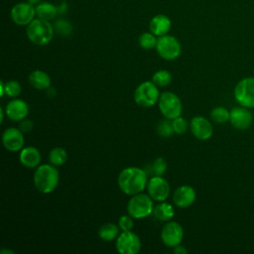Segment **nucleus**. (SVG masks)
<instances>
[{"mask_svg":"<svg viewBox=\"0 0 254 254\" xmlns=\"http://www.w3.org/2000/svg\"><path fill=\"white\" fill-rule=\"evenodd\" d=\"M196 198V192L194 189L188 185L180 186L176 189L173 194V202L176 206L181 208H187L190 206Z\"/></svg>","mask_w":254,"mask_h":254,"instance_id":"nucleus-15","label":"nucleus"},{"mask_svg":"<svg viewBox=\"0 0 254 254\" xmlns=\"http://www.w3.org/2000/svg\"><path fill=\"white\" fill-rule=\"evenodd\" d=\"M155 49L157 54L166 61H174L178 59L182 53V46L178 39L168 34L158 38Z\"/></svg>","mask_w":254,"mask_h":254,"instance_id":"nucleus-7","label":"nucleus"},{"mask_svg":"<svg viewBox=\"0 0 254 254\" xmlns=\"http://www.w3.org/2000/svg\"><path fill=\"white\" fill-rule=\"evenodd\" d=\"M41 153L38 148L33 146L24 147L19 154L20 163L28 169H36L41 163Z\"/></svg>","mask_w":254,"mask_h":254,"instance_id":"nucleus-17","label":"nucleus"},{"mask_svg":"<svg viewBox=\"0 0 254 254\" xmlns=\"http://www.w3.org/2000/svg\"><path fill=\"white\" fill-rule=\"evenodd\" d=\"M158 105L162 115L171 120L181 116L183 111V104L180 97L172 91L163 92L160 95Z\"/></svg>","mask_w":254,"mask_h":254,"instance_id":"nucleus-6","label":"nucleus"},{"mask_svg":"<svg viewBox=\"0 0 254 254\" xmlns=\"http://www.w3.org/2000/svg\"><path fill=\"white\" fill-rule=\"evenodd\" d=\"M25 138L19 128L10 127L4 130L2 134V144L10 152H18L24 148Z\"/></svg>","mask_w":254,"mask_h":254,"instance_id":"nucleus-13","label":"nucleus"},{"mask_svg":"<svg viewBox=\"0 0 254 254\" xmlns=\"http://www.w3.org/2000/svg\"><path fill=\"white\" fill-rule=\"evenodd\" d=\"M27 1H28V3H30V4H32L34 6V5H38L41 0H27Z\"/></svg>","mask_w":254,"mask_h":254,"instance_id":"nucleus-39","label":"nucleus"},{"mask_svg":"<svg viewBox=\"0 0 254 254\" xmlns=\"http://www.w3.org/2000/svg\"><path fill=\"white\" fill-rule=\"evenodd\" d=\"M5 113L10 120L20 122L27 118L29 114V105L25 100L15 97L7 103L5 107Z\"/></svg>","mask_w":254,"mask_h":254,"instance_id":"nucleus-16","label":"nucleus"},{"mask_svg":"<svg viewBox=\"0 0 254 254\" xmlns=\"http://www.w3.org/2000/svg\"><path fill=\"white\" fill-rule=\"evenodd\" d=\"M4 90H5V95L9 97H17L20 95L22 91V87L17 80L11 79L6 83L4 82Z\"/></svg>","mask_w":254,"mask_h":254,"instance_id":"nucleus-30","label":"nucleus"},{"mask_svg":"<svg viewBox=\"0 0 254 254\" xmlns=\"http://www.w3.org/2000/svg\"><path fill=\"white\" fill-rule=\"evenodd\" d=\"M30 85L38 90H46L51 87L52 79L51 76L44 70L35 69L30 72L28 76Z\"/></svg>","mask_w":254,"mask_h":254,"instance_id":"nucleus-20","label":"nucleus"},{"mask_svg":"<svg viewBox=\"0 0 254 254\" xmlns=\"http://www.w3.org/2000/svg\"><path fill=\"white\" fill-rule=\"evenodd\" d=\"M229 120L235 128L244 130L252 123V114L243 107H235L230 111Z\"/></svg>","mask_w":254,"mask_h":254,"instance_id":"nucleus-18","label":"nucleus"},{"mask_svg":"<svg viewBox=\"0 0 254 254\" xmlns=\"http://www.w3.org/2000/svg\"><path fill=\"white\" fill-rule=\"evenodd\" d=\"M57 14H58L57 6L53 5L52 3L43 2V3H39L36 7V15L40 19L50 21L55 19Z\"/></svg>","mask_w":254,"mask_h":254,"instance_id":"nucleus-23","label":"nucleus"},{"mask_svg":"<svg viewBox=\"0 0 254 254\" xmlns=\"http://www.w3.org/2000/svg\"><path fill=\"white\" fill-rule=\"evenodd\" d=\"M172 123H173L175 134H178V135L185 134L189 128L188 121L186 120V118L182 116H178L175 119H173Z\"/></svg>","mask_w":254,"mask_h":254,"instance_id":"nucleus-32","label":"nucleus"},{"mask_svg":"<svg viewBox=\"0 0 254 254\" xmlns=\"http://www.w3.org/2000/svg\"><path fill=\"white\" fill-rule=\"evenodd\" d=\"M184 238V228L183 226L174 220H169L163 226L161 230V240L162 242L170 248H174L182 243Z\"/></svg>","mask_w":254,"mask_h":254,"instance_id":"nucleus-9","label":"nucleus"},{"mask_svg":"<svg viewBox=\"0 0 254 254\" xmlns=\"http://www.w3.org/2000/svg\"><path fill=\"white\" fill-rule=\"evenodd\" d=\"M4 112H5V110H3L2 108H0V114H1L0 122H1V123H2V122H3V120H4Z\"/></svg>","mask_w":254,"mask_h":254,"instance_id":"nucleus-40","label":"nucleus"},{"mask_svg":"<svg viewBox=\"0 0 254 254\" xmlns=\"http://www.w3.org/2000/svg\"><path fill=\"white\" fill-rule=\"evenodd\" d=\"M167 161L163 157H158L147 166L145 171L147 172L148 175L163 176L167 171Z\"/></svg>","mask_w":254,"mask_h":254,"instance_id":"nucleus-24","label":"nucleus"},{"mask_svg":"<svg viewBox=\"0 0 254 254\" xmlns=\"http://www.w3.org/2000/svg\"><path fill=\"white\" fill-rule=\"evenodd\" d=\"M57 9H58V13L59 14H64L67 12V4L65 2H62L59 6H57Z\"/></svg>","mask_w":254,"mask_h":254,"instance_id":"nucleus-36","label":"nucleus"},{"mask_svg":"<svg viewBox=\"0 0 254 254\" xmlns=\"http://www.w3.org/2000/svg\"><path fill=\"white\" fill-rule=\"evenodd\" d=\"M173 249H174V250H173V252H174L175 254H187V253H188L187 248H186L185 246L181 245V244H179L178 246L174 247Z\"/></svg>","mask_w":254,"mask_h":254,"instance_id":"nucleus-35","label":"nucleus"},{"mask_svg":"<svg viewBox=\"0 0 254 254\" xmlns=\"http://www.w3.org/2000/svg\"><path fill=\"white\" fill-rule=\"evenodd\" d=\"M147 192L156 201L166 200L171 191L168 181L163 176H152L147 183Z\"/></svg>","mask_w":254,"mask_h":254,"instance_id":"nucleus-11","label":"nucleus"},{"mask_svg":"<svg viewBox=\"0 0 254 254\" xmlns=\"http://www.w3.org/2000/svg\"><path fill=\"white\" fill-rule=\"evenodd\" d=\"M120 227L118 224L112 222H106L102 224L98 229V236L101 240L109 242L116 240L118 235L120 234Z\"/></svg>","mask_w":254,"mask_h":254,"instance_id":"nucleus-22","label":"nucleus"},{"mask_svg":"<svg viewBox=\"0 0 254 254\" xmlns=\"http://www.w3.org/2000/svg\"><path fill=\"white\" fill-rule=\"evenodd\" d=\"M55 30L61 36H69L72 33V26L68 21L59 19L55 23Z\"/></svg>","mask_w":254,"mask_h":254,"instance_id":"nucleus-31","label":"nucleus"},{"mask_svg":"<svg viewBox=\"0 0 254 254\" xmlns=\"http://www.w3.org/2000/svg\"><path fill=\"white\" fill-rule=\"evenodd\" d=\"M152 81L158 87H165L171 83L172 74L167 69H159L156 72H154L152 76Z\"/></svg>","mask_w":254,"mask_h":254,"instance_id":"nucleus-27","label":"nucleus"},{"mask_svg":"<svg viewBox=\"0 0 254 254\" xmlns=\"http://www.w3.org/2000/svg\"><path fill=\"white\" fill-rule=\"evenodd\" d=\"M157 41L158 39L156 38V36L151 33V32H146V33H143L139 36V39H138V43H139V46L144 49V50H152V49H155L156 48V45H157Z\"/></svg>","mask_w":254,"mask_h":254,"instance_id":"nucleus-28","label":"nucleus"},{"mask_svg":"<svg viewBox=\"0 0 254 254\" xmlns=\"http://www.w3.org/2000/svg\"><path fill=\"white\" fill-rule=\"evenodd\" d=\"M118 225L121 231H130L134 227V220L133 217L128 214H123L118 219Z\"/></svg>","mask_w":254,"mask_h":254,"instance_id":"nucleus-33","label":"nucleus"},{"mask_svg":"<svg viewBox=\"0 0 254 254\" xmlns=\"http://www.w3.org/2000/svg\"><path fill=\"white\" fill-rule=\"evenodd\" d=\"M160 95L158 86L152 80H147L136 87L134 100L141 107H151L158 103Z\"/></svg>","mask_w":254,"mask_h":254,"instance_id":"nucleus-5","label":"nucleus"},{"mask_svg":"<svg viewBox=\"0 0 254 254\" xmlns=\"http://www.w3.org/2000/svg\"><path fill=\"white\" fill-rule=\"evenodd\" d=\"M236 101L244 107H254V77L240 80L234 89Z\"/></svg>","mask_w":254,"mask_h":254,"instance_id":"nucleus-10","label":"nucleus"},{"mask_svg":"<svg viewBox=\"0 0 254 254\" xmlns=\"http://www.w3.org/2000/svg\"><path fill=\"white\" fill-rule=\"evenodd\" d=\"M10 15L15 24L19 26L29 25L36 16V8L30 3H18L11 9Z\"/></svg>","mask_w":254,"mask_h":254,"instance_id":"nucleus-12","label":"nucleus"},{"mask_svg":"<svg viewBox=\"0 0 254 254\" xmlns=\"http://www.w3.org/2000/svg\"><path fill=\"white\" fill-rule=\"evenodd\" d=\"M152 214L156 219L167 222L169 220H172V218L174 217L175 208L171 203L166 202L165 200L160 201V203L154 206Z\"/></svg>","mask_w":254,"mask_h":254,"instance_id":"nucleus-21","label":"nucleus"},{"mask_svg":"<svg viewBox=\"0 0 254 254\" xmlns=\"http://www.w3.org/2000/svg\"><path fill=\"white\" fill-rule=\"evenodd\" d=\"M0 89H1V95L0 96H4L5 95V90H4V81L1 80L0 82Z\"/></svg>","mask_w":254,"mask_h":254,"instance_id":"nucleus-37","label":"nucleus"},{"mask_svg":"<svg viewBox=\"0 0 254 254\" xmlns=\"http://www.w3.org/2000/svg\"><path fill=\"white\" fill-rule=\"evenodd\" d=\"M156 132L159 136H161L163 138L172 137L175 134L172 120L168 119V118L160 120L158 122V124L156 125Z\"/></svg>","mask_w":254,"mask_h":254,"instance_id":"nucleus-26","label":"nucleus"},{"mask_svg":"<svg viewBox=\"0 0 254 254\" xmlns=\"http://www.w3.org/2000/svg\"><path fill=\"white\" fill-rule=\"evenodd\" d=\"M0 253H1V254H8V253H10V254H14V251L9 250V249H2V250L0 251Z\"/></svg>","mask_w":254,"mask_h":254,"instance_id":"nucleus-38","label":"nucleus"},{"mask_svg":"<svg viewBox=\"0 0 254 254\" xmlns=\"http://www.w3.org/2000/svg\"><path fill=\"white\" fill-rule=\"evenodd\" d=\"M60 181V174L56 166L52 164H43L36 168L33 182L38 191L44 194L53 192Z\"/></svg>","mask_w":254,"mask_h":254,"instance_id":"nucleus-2","label":"nucleus"},{"mask_svg":"<svg viewBox=\"0 0 254 254\" xmlns=\"http://www.w3.org/2000/svg\"><path fill=\"white\" fill-rule=\"evenodd\" d=\"M153 198L147 193L139 192L131 195L127 202V212L135 219L148 217L153 213L154 203Z\"/></svg>","mask_w":254,"mask_h":254,"instance_id":"nucleus-4","label":"nucleus"},{"mask_svg":"<svg viewBox=\"0 0 254 254\" xmlns=\"http://www.w3.org/2000/svg\"><path fill=\"white\" fill-rule=\"evenodd\" d=\"M148 174L145 169L128 167L123 169L117 178L120 190L127 195H134L142 192L147 187Z\"/></svg>","mask_w":254,"mask_h":254,"instance_id":"nucleus-1","label":"nucleus"},{"mask_svg":"<svg viewBox=\"0 0 254 254\" xmlns=\"http://www.w3.org/2000/svg\"><path fill=\"white\" fill-rule=\"evenodd\" d=\"M33 122L30 120V119H23L22 121H20V124H19V129L23 132V133H28L30 131H32L33 129Z\"/></svg>","mask_w":254,"mask_h":254,"instance_id":"nucleus-34","label":"nucleus"},{"mask_svg":"<svg viewBox=\"0 0 254 254\" xmlns=\"http://www.w3.org/2000/svg\"><path fill=\"white\" fill-rule=\"evenodd\" d=\"M210 117L216 123H225L230 118V112L226 108L218 106L211 110Z\"/></svg>","mask_w":254,"mask_h":254,"instance_id":"nucleus-29","label":"nucleus"},{"mask_svg":"<svg viewBox=\"0 0 254 254\" xmlns=\"http://www.w3.org/2000/svg\"><path fill=\"white\" fill-rule=\"evenodd\" d=\"M28 39L35 45L44 46L49 44L54 37V28L51 23L44 19H34L26 30Z\"/></svg>","mask_w":254,"mask_h":254,"instance_id":"nucleus-3","label":"nucleus"},{"mask_svg":"<svg viewBox=\"0 0 254 254\" xmlns=\"http://www.w3.org/2000/svg\"><path fill=\"white\" fill-rule=\"evenodd\" d=\"M190 131L192 135L201 141L208 140L213 133L211 123L203 116H194L190 120Z\"/></svg>","mask_w":254,"mask_h":254,"instance_id":"nucleus-14","label":"nucleus"},{"mask_svg":"<svg viewBox=\"0 0 254 254\" xmlns=\"http://www.w3.org/2000/svg\"><path fill=\"white\" fill-rule=\"evenodd\" d=\"M49 161L56 167L63 166L67 161V153L62 147H55L49 153Z\"/></svg>","mask_w":254,"mask_h":254,"instance_id":"nucleus-25","label":"nucleus"},{"mask_svg":"<svg viewBox=\"0 0 254 254\" xmlns=\"http://www.w3.org/2000/svg\"><path fill=\"white\" fill-rule=\"evenodd\" d=\"M172 26L171 20L168 16L164 14H159L154 16L149 24L150 32L153 33L155 36L161 37L168 34Z\"/></svg>","mask_w":254,"mask_h":254,"instance_id":"nucleus-19","label":"nucleus"},{"mask_svg":"<svg viewBox=\"0 0 254 254\" xmlns=\"http://www.w3.org/2000/svg\"><path fill=\"white\" fill-rule=\"evenodd\" d=\"M141 239L140 237L130 231H122L115 240L116 251L120 254H137L141 250Z\"/></svg>","mask_w":254,"mask_h":254,"instance_id":"nucleus-8","label":"nucleus"}]
</instances>
